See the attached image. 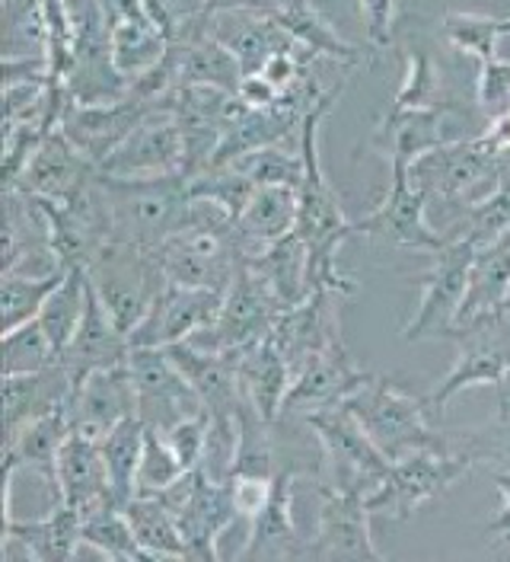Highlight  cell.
<instances>
[{
    "instance_id": "obj_26",
    "label": "cell",
    "mask_w": 510,
    "mask_h": 562,
    "mask_svg": "<svg viewBox=\"0 0 510 562\" xmlns=\"http://www.w3.org/2000/svg\"><path fill=\"white\" fill-rule=\"evenodd\" d=\"M301 214V199L297 189L291 186H256L252 199L237 217V237L246 259L259 256L287 234H294Z\"/></svg>"
},
{
    "instance_id": "obj_18",
    "label": "cell",
    "mask_w": 510,
    "mask_h": 562,
    "mask_svg": "<svg viewBox=\"0 0 510 562\" xmlns=\"http://www.w3.org/2000/svg\"><path fill=\"white\" fill-rule=\"evenodd\" d=\"M132 355V339L128 333L115 323V316L105 311L102 297L97 294L93 281H90V294H87V311L83 319L70 339V346L61 355V364L68 368L73 386L83 378H90L100 368H112V364H125Z\"/></svg>"
},
{
    "instance_id": "obj_19",
    "label": "cell",
    "mask_w": 510,
    "mask_h": 562,
    "mask_svg": "<svg viewBox=\"0 0 510 562\" xmlns=\"http://www.w3.org/2000/svg\"><path fill=\"white\" fill-rule=\"evenodd\" d=\"M100 173L93 160H87L61 128H55L42 147L33 154L30 167L23 170L16 189L35 195V199H52V202H70L77 192H83Z\"/></svg>"
},
{
    "instance_id": "obj_30",
    "label": "cell",
    "mask_w": 510,
    "mask_h": 562,
    "mask_svg": "<svg viewBox=\"0 0 510 562\" xmlns=\"http://www.w3.org/2000/svg\"><path fill=\"white\" fill-rule=\"evenodd\" d=\"M269 16L297 42V48H306V58H329L339 65H358L361 58L309 0H277Z\"/></svg>"
},
{
    "instance_id": "obj_28",
    "label": "cell",
    "mask_w": 510,
    "mask_h": 562,
    "mask_svg": "<svg viewBox=\"0 0 510 562\" xmlns=\"http://www.w3.org/2000/svg\"><path fill=\"white\" fill-rule=\"evenodd\" d=\"M446 112H450L446 103L431 109H389L376 132V140L389 144V164L411 167L421 154L441 147L446 140H456L446 135L443 125Z\"/></svg>"
},
{
    "instance_id": "obj_48",
    "label": "cell",
    "mask_w": 510,
    "mask_h": 562,
    "mask_svg": "<svg viewBox=\"0 0 510 562\" xmlns=\"http://www.w3.org/2000/svg\"><path fill=\"white\" fill-rule=\"evenodd\" d=\"M274 476H256V473H234L227 480L230 486V498H234V508H237V518L246 525V533H249V525L252 518L262 512V505L269 502L272 495Z\"/></svg>"
},
{
    "instance_id": "obj_23",
    "label": "cell",
    "mask_w": 510,
    "mask_h": 562,
    "mask_svg": "<svg viewBox=\"0 0 510 562\" xmlns=\"http://www.w3.org/2000/svg\"><path fill=\"white\" fill-rule=\"evenodd\" d=\"M55 490H58L61 502L80 508L83 518L102 505L115 502L112 490H109V473H105L100 438H90L77 428L70 431V438L55 460Z\"/></svg>"
},
{
    "instance_id": "obj_29",
    "label": "cell",
    "mask_w": 510,
    "mask_h": 562,
    "mask_svg": "<svg viewBox=\"0 0 510 562\" xmlns=\"http://www.w3.org/2000/svg\"><path fill=\"white\" fill-rule=\"evenodd\" d=\"M73 431L70 419V400L48 409L45 416H38L30 425H23L13 438H3V460H13L16 470H35L38 476L55 483V460L58 451L65 448V441Z\"/></svg>"
},
{
    "instance_id": "obj_41",
    "label": "cell",
    "mask_w": 510,
    "mask_h": 562,
    "mask_svg": "<svg viewBox=\"0 0 510 562\" xmlns=\"http://www.w3.org/2000/svg\"><path fill=\"white\" fill-rule=\"evenodd\" d=\"M230 167H237L239 173L249 176L256 186H291V189H301V182H304V154L297 150H284V147H259V150H252V154H246V157H239L237 164H230Z\"/></svg>"
},
{
    "instance_id": "obj_44",
    "label": "cell",
    "mask_w": 510,
    "mask_h": 562,
    "mask_svg": "<svg viewBox=\"0 0 510 562\" xmlns=\"http://www.w3.org/2000/svg\"><path fill=\"white\" fill-rule=\"evenodd\" d=\"M189 470L182 467L179 454L172 451L170 438L160 428L147 425V438H144V457H140V473H137V492L157 495V492L170 490L179 476H185Z\"/></svg>"
},
{
    "instance_id": "obj_33",
    "label": "cell",
    "mask_w": 510,
    "mask_h": 562,
    "mask_svg": "<svg viewBox=\"0 0 510 562\" xmlns=\"http://www.w3.org/2000/svg\"><path fill=\"white\" fill-rule=\"evenodd\" d=\"M125 515L135 527L137 543L144 547L147 560H189V547H185L179 518L163 498L137 492L125 505Z\"/></svg>"
},
{
    "instance_id": "obj_5",
    "label": "cell",
    "mask_w": 510,
    "mask_h": 562,
    "mask_svg": "<svg viewBox=\"0 0 510 562\" xmlns=\"http://www.w3.org/2000/svg\"><path fill=\"white\" fill-rule=\"evenodd\" d=\"M87 276L102 297L105 311L115 316V323L128 333L150 311L154 297L170 284L157 249L128 244V240H109L100 256L87 266Z\"/></svg>"
},
{
    "instance_id": "obj_11",
    "label": "cell",
    "mask_w": 510,
    "mask_h": 562,
    "mask_svg": "<svg viewBox=\"0 0 510 562\" xmlns=\"http://www.w3.org/2000/svg\"><path fill=\"white\" fill-rule=\"evenodd\" d=\"M137 393V416L144 425L167 431L175 422L204 413L199 390L172 364L167 349H132L128 355Z\"/></svg>"
},
{
    "instance_id": "obj_25",
    "label": "cell",
    "mask_w": 510,
    "mask_h": 562,
    "mask_svg": "<svg viewBox=\"0 0 510 562\" xmlns=\"http://www.w3.org/2000/svg\"><path fill=\"white\" fill-rule=\"evenodd\" d=\"M3 543H20L23 553L35 562H65L83 547V512L58 498V505L45 518L3 521L0 547Z\"/></svg>"
},
{
    "instance_id": "obj_46",
    "label": "cell",
    "mask_w": 510,
    "mask_h": 562,
    "mask_svg": "<svg viewBox=\"0 0 510 562\" xmlns=\"http://www.w3.org/2000/svg\"><path fill=\"white\" fill-rule=\"evenodd\" d=\"M478 83H476V103L481 115L495 119L510 109V61L505 58H488L478 61Z\"/></svg>"
},
{
    "instance_id": "obj_2",
    "label": "cell",
    "mask_w": 510,
    "mask_h": 562,
    "mask_svg": "<svg viewBox=\"0 0 510 562\" xmlns=\"http://www.w3.org/2000/svg\"><path fill=\"white\" fill-rule=\"evenodd\" d=\"M100 186L112 217V240L157 249L185 224L192 202L185 173L157 179H118L100 173Z\"/></svg>"
},
{
    "instance_id": "obj_21",
    "label": "cell",
    "mask_w": 510,
    "mask_h": 562,
    "mask_svg": "<svg viewBox=\"0 0 510 562\" xmlns=\"http://www.w3.org/2000/svg\"><path fill=\"white\" fill-rule=\"evenodd\" d=\"M332 291H313L306 301L281 311L274 319L272 339L287 355L291 368H304L306 361L329 346L341 342L339 311L332 304Z\"/></svg>"
},
{
    "instance_id": "obj_32",
    "label": "cell",
    "mask_w": 510,
    "mask_h": 562,
    "mask_svg": "<svg viewBox=\"0 0 510 562\" xmlns=\"http://www.w3.org/2000/svg\"><path fill=\"white\" fill-rule=\"evenodd\" d=\"M510 297V231L495 237L491 244L478 246L473 276H469V291L460 311V323H469L481 314L501 311Z\"/></svg>"
},
{
    "instance_id": "obj_1",
    "label": "cell",
    "mask_w": 510,
    "mask_h": 562,
    "mask_svg": "<svg viewBox=\"0 0 510 562\" xmlns=\"http://www.w3.org/2000/svg\"><path fill=\"white\" fill-rule=\"evenodd\" d=\"M341 97V87L326 90L322 100L306 112L301 125V154H304V182L297 189L301 214L294 234L306 244V276L309 291H332V294H354L358 284L339 272V252L354 234V221L341 209L339 195L332 189V179L322 170L319 157V125L332 112Z\"/></svg>"
},
{
    "instance_id": "obj_17",
    "label": "cell",
    "mask_w": 510,
    "mask_h": 562,
    "mask_svg": "<svg viewBox=\"0 0 510 562\" xmlns=\"http://www.w3.org/2000/svg\"><path fill=\"white\" fill-rule=\"evenodd\" d=\"M128 416H137V393L128 361L93 371L70 393L73 428L90 435V438L109 435L118 422L128 419Z\"/></svg>"
},
{
    "instance_id": "obj_24",
    "label": "cell",
    "mask_w": 510,
    "mask_h": 562,
    "mask_svg": "<svg viewBox=\"0 0 510 562\" xmlns=\"http://www.w3.org/2000/svg\"><path fill=\"white\" fill-rule=\"evenodd\" d=\"M227 355L234 358L242 396L265 419L277 422V416L284 413V400L291 393V384H294V368H291L287 355L277 349L272 336H265L259 342H249L242 349L227 351Z\"/></svg>"
},
{
    "instance_id": "obj_47",
    "label": "cell",
    "mask_w": 510,
    "mask_h": 562,
    "mask_svg": "<svg viewBox=\"0 0 510 562\" xmlns=\"http://www.w3.org/2000/svg\"><path fill=\"white\" fill-rule=\"evenodd\" d=\"M207 428H211V413H195L189 419L175 422L163 435L170 438L172 451L179 454L185 470H199L204 460V445H207Z\"/></svg>"
},
{
    "instance_id": "obj_12",
    "label": "cell",
    "mask_w": 510,
    "mask_h": 562,
    "mask_svg": "<svg viewBox=\"0 0 510 562\" xmlns=\"http://www.w3.org/2000/svg\"><path fill=\"white\" fill-rule=\"evenodd\" d=\"M185 147L182 128L170 105H157L100 164V173L118 179H157V176L182 173Z\"/></svg>"
},
{
    "instance_id": "obj_35",
    "label": "cell",
    "mask_w": 510,
    "mask_h": 562,
    "mask_svg": "<svg viewBox=\"0 0 510 562\" xmlns=\"http://www.w3.org/2000/svg\"><path fill=\"white\" fill-rule=\"evenodd\" d=\"M87 294H90V276L87 269H68L65 279L58 281V288L48 294L42 314H38V323L45 329V336L52 339V346L58 351V361L61 355L70 346L80 319H83V311H87Z\"/></svg>"
},
{
    "instance_id": "obj_38",
    "label": "cell",
    "mask_w": 510,
    "mask_h": 562,
    "mask_svg": "<svg viewBox=\"0 0 510 562\" xmlns=\"http://www.w3.org/2000/svg\"><path fill=\"white\" fill-rule=\"evenodd\" d=\"M65 279V272H52V276H3L0 279V314H3V333L16 329L30 319H38L48 294L58 288V281Z\"/></svg>"
},
{
    "instance_id": "obj_16",
    "label": "cell",
    "mask_w": 510,
    "mask_h": 562,
    "mask_svg": "<svg viewBox=\"0 0 510 562\" xmlns=\"http://www.w3.org/2000/svg\"><path fill=\"white\" fill-rule=\"evenodd\" d=\"M157 105L137 103L132 97L115 100V103H73L61 115V132L65 138L100 167L102 160L135 132L137 125L147 119V112H154Z\"/></svg>"
},
{
    "instance_id": "obj_52",
    "label": "cell",
    "mask_w": 510,
    "mask_h": 562,
    "mask_svg": "<svg viewBox=\"0 0 510 562\" xmlns=\"http://www.w3.org/2000/svg\"><path fill=\"white\" fill-rule=\"evenodd\" d=\"M501 30H505V35H510V16L508 20H501Z\"/></svg>"
},
{
    "instance_id": "obj_10",
    "label": "cell",
    "mask_w": 510,
    "mask_h": 562,
    "mask_svg": "<svg viewBox=\"0 0 510 562\" xmlns=\"http://www.w3.org/2000/svg\"><path fill=\"white\" fill-rule=\"evenodd\" d=\"M281 314V304L269 294V288L249 269V262L239 266V272L224 291V304L217 319L192 336L195 346L211 351H234L272 336L274 319Z\"/></svg>"
},
{
    "instance_id": "obj_36",
    "label": "cell",
    "mask_w": 510,
    "mask_h": 562,
    "mask_svg": "<svg viewBox=\"0 0 510 562\" xmlns=\"http://www.w3.org/2000/svg\"><path fill=\"white\" fill-rule=\"evenodd\" d=\"M83 547H87V550H97L105 560H147L144 547L137 543L135 527L128 521L125 508L115 505V502L102 505V508L90 512V515L83 518Z\"/></svg>"
},
{
    "instance_id": "obj_45",
    "label": "cell",
    "mask_w": 510,
    "mask_h": 562,
    "mask_svg": "<svg viewBox=\"0 0 510 562\" xmlns=\"http://www.w3.org/2000/svg\"><path fill=\"white\" fill-rule=\"evenodd\" d=\"M441 105V68L428 52H408L406 80L393 100V109H431Z\"/></svg>"
},
{
    "instance_id": "obj_15",
    "label": "cell",
    "mask_w": 510,
    "mask_h": 562,
    "mask_svg": "<svg viewBox=\"0 0 510 562\" xmlns=\"http://www.w3.org/2000/svg\"><path fill=\"white\" fill-rule=\"evenodd\" d=\"M389 170H393V179H389L386 199L371 214L354 221V234L383 237V240H393L396 246H408V249L438 252L446 244V237L438 227H431V221L424 214L428 202L415 189L408 167L406 164H389Z\"/></svg>"
},
{
    "instance_id": "obj_27",
    "label": "cell",
    "mask_w": 510,
    "mask_h": 562,
    "mask_svg": "<svg viewBox=\"0 0 510 562\" xmlns=\"http://www.w3.org/2000/svg\"><path fill=\"white\" fill-rule=\"evenodd\" d=\"M70 393L73 381L61 361L33 374H3V435L13 438L23 425L68 403Z\"/></svg>"
},
{
    "instance_id": "obj_34",
    "label": "cell",
    "mask_w": 510,
    "mask_h": 562,
    "mask_svg": "<svg viewBox=\"0 0 510 562\" xmlns=\"http://www.w3.org/2000/svg\"><path fill=\"white\" fill-rule=\"evenodd\" d=\"M144 438L147 425L140 416L122 419L109 435L100 438L105 473H109V490L112 498L125 508L137 495V473H140V457H144Z\"/></svg>"
},
{
    "instance_id": "obj_50",
    "label": "cell",
    "mask_w": 510,
    "mask_h": 562,
    "mask_svg": "<svg viewBox=\"0 0 510 562\" xmlns=\"http://www.w3.org/2000/svg\"><path fill=\"white\" fill-rule=\"evenodd\" d=\"M277 0H199V16L211 20L217 13H272Z\"/></svg>"
},
{
    "instance_id": "obj_22",
    "label": "cell",
    "mask_w": 510,
    "mask_h": 562,
    "mask_svg": "<svg viewBox=\"0 0 510 562\" xmlns=\"http://www.w3.org/2000/svg\"><path fill=\"white\" fill-rule=\"evenodd\" d=\"M242 560H304L306 543L294 525V473H274L272 495L262 512L252 518L246 543L239 550Z\"/></svg>"
},
{
    "instance_id": "obj_43",
    "label": "cell",
    "mask_w": 510,
    "mask_h": 562,
    "mask_svg": "<svg viewBox=\"0 0 510 562\" xmlns=\"http://www.w3.org/2000/svg\"><path fill=\"white\" fill-rule=\"evenodd\" d=\"M256 182L249 176H242L237 167H224V170H204V173L189 179V195L192 199H207L224 211H230V217L237 221L246 202L252 199Z\"/></svg>"
},
{
    "instance_id": "obj_6",
    "label": "cell",
    "mask_w": 510,
    "mask_h": 562,
    "mask_svg": "<svg viewBox=\"0 0 510 562\" xmlns=\"http://www.w3.org/2000/svg\"><path fill=\"white\" fill-rule=\"evenodd\" d=\"M304 422L313 428V435L322 448V470H326L322 483L326 486L371 495V490L393 467V460L383 454V448L371 438V431L344 403L313 409V413H306Z\"/></svg>"
},
{
    "instance_id": "obj_9",
    "label": "cell",
    "mask_w": 510,
    "mask_h": 562,
    "mask_svg": "<svg viewBox=\"0 0 510 562\" xmlns=\"http://www.w3.org/2000/svg\"><path fill=\"white\" fill-rule=\"evenodd\" d=\"M175 512L189 560H220V537L237 525V508L230 498V486L211 480L204 470H189L170 490L157 492Z\"/></svg>"
},
{
    "instance_id": "obj_8",
    "label": "cell",
    "mask_w": 510,
    "mask_h": 562,
    "mask_svg": "<svg viewBox=\"0 0 510 562\" xmlns=\"http://www.w3.org/2000/svg\"><path fill=\"white\" fill-rule=\"evenodd\" d=\"M476 252L478 244L473 237H450L434 252V266L415 279V284L421 288V301H418L415 316L403 329L406 342H421L431 336L450 339V333L460 319V311H463L466 291H469Z\"/></svg>"
},
{
    "instance_id": "obj_4",
    "label": "cell",
    "mask_w": 510,
    "mask_h": 562,
    "mask_svg": "<svg viewBox=\"0 0 510 562\" xmlns=\"http://www.w3.org/2000/svg\"><path fill=\"white\" fill-rule=\"evenodd\" d=\"M505 167V154L491 150L485 138H456L446 140L441 147L421 154L408 176L415 189L424 195L428 209L431 205H460L463 214L476 205L478 189L488 186L495 189L498 176Z\"/></svg>"
},
{
    "instance_id": "obj_7",
    "label": "cell",
    "mask_w": 510,
    "mask_h": 562,
    "mask_svg": "<svg viewBox=\"0 0 510 562\" xmlns=\"http://www.w3.org/2000/svg\"><path fill=\"white\" fill-rule=\"evenodd\" d=\"M344 406L361 419V425L371 431V438L383 448V454L389 460H399L411 451L450 441V435L431 428L428 403L408 396L406 390L389 378L371 374L348 396Z\"/></svg>"
},
{
    "instance_id": "obj_42",
    "label": "cell",
    "mask_w": 510,
    "mask_h": 562,
    "mask_svg": "<svg viewBox=\"0 0 510 562\" xmlns=\"http://www.w3.org/2000/svg\"><path fill=\"white\" fill-rule=\"evenodd\" d=\"M443 35L460 52L473 55L478 61H488L498 55V42L505 38V30H501V20L485 16V13H450L443 20Z\"/></svg>"
},
{
    "instance_id": "obj_53",
    "label": "cell",
    "mask_w": 510,
    "mask_h": 562,
    "mask_svg": "<svg viewBox=\"0 0 510 562\" xmlns=\"http://www.w3.org/2000/svg\"><path fill=\"white\" fill-rule=\"evenodd\" d=\"M498 537H501L505 543H510V530H505V533H498Z\"/></svg>"
},
{
    "instance_id": "obj_40",
    "label": "cell",
    "mask_w": 510,
    "mask_h": 562,
    "mask_svg": "<svg viewBox=\"0 0 510 562\" xmlns=\"http://www.w3.org/2000/svg\"><path fill=\"white\" fill-rule=\"evenodd\" d=\"M52 364H58V351L38 319L3 333V374H33Z\"/></svg>"
},
{
    "instance_id": "obj_49",
    "label": "cell",
    "mask_w": 510,
    "mask_h": 562,
    "mask_svg": "<svg viewBox=\"0 0 510 562\" xmlns=\"http://www.w3.org/2000/svg\"><path fill=\"white\" fill-rule=\"evenodd\" d=\"M364 30L374 48H389L393 45V23H396V0H358Z\"/></svg>"
},
{
    "instance_id": "obj_31",
    "label": "cell",
    "mask_w": 510,
    "mask_h": 562,
    "mask_svg": "<svg viewBox=\"0 0 510 562\" xmlns=\"http://www.w3.org/2000/svg\"><path fill=\"white\" fill-rule=\"evenodd\" d=\"M246 262L259 276V281L269 288L274 301L281 304V311L301 304L313 294L309 276H306V244L297 234H287L284 240H277Z\"/></svg>"
},
{
    "instance_id": "obj_13",
    "label": "cell",
    "mask_w": 510,
    "mask_h": 562,
    "mask_svg": "<svg viewBox=\"0 0 510 562\" xmlns=\"http://www.w3.org/2000/svg\"><path fill=\"white\" fill-rule=\"evenodd\" d=\"M224 294L211 288H185L170 281L132 329V349H170L207 329L220 314Z\"/></svg>"
},
{
    "instance_id": "obj_37",
    "label": "cell",
    "mask_w": 510,
    "mask_h": 562,
    "mask_svg": "<svg viewBox=\"0 0 510 562\" xmlns=\"http://www.w3.org/2000/svg\"><path fill=\"white\" fill-rule=\"evenodd\" d=\"M220 38H224V45L237 55L239 68H242V77L259 74V70L265 68V61H269L272 55H277V52H284V48H297V42L284 33L269 13H256V16H252V23L239 26V30H234V33L220 35Z\"/></svg>"
},
{
    "instance_id": "obj_51",
    "label": "cell",
    "mask_w": 510,
    "mask_h": 562,
    "mask_svg": "<svg viewBox=\"0 0 510 562\" xmlns=\"http://www.w3.org/2000/svg\"><path fill=\"white\" fill-rule=\"evenodd\" d=\"M495 483H498V490H501V495H505V505H501V512L495 515V521L488 525V533H505V530H510V467H505V470H498L495 473Z\"/></svg>"
},
{
    "instance_id": "obj_14",
    "label": "cell",
    "mask_w": 510,
    "mask_h": 562,
    "mask_svg": "<svg viewBox=\"0 0 510 562\" xmlns=\"http://www.w3.org/2000/svg\"><path fill=\"white\" fill-rule=\"evenodd\" d=\"M319 525L313 543H306V560H383L371 533V505L361 492H341L319 486Z\"/></svg>"
},
{
    "instance_id": "obj_54",
    "label": "cell",
    "mask_w": 510,
    "mask_h": 562,
    "mask_svg": "<svg viewBox=\"0 0 510 562\" xmlns=\"http://www.w3.org/2000/svg\"><path fill=\"white\" fill-rule=\"evenodd\" d=\"M501 311H508V314H510V297H508V301H505V307H501Z\"/></svg>"
},
{
    "instance_id": "obj_20",
    "label": "cell",
    "mask_w": 510,
    "mask_h": 562,
    "mask_svg": "<svg viewBox=\"0 0 510 562\" xmlns=\"http://www.w3.org/2000/svg\"><path fill=\"white\" fill-rule=\"evenodd\" d=\"M367 378L371 374L364 368H358V361L344 349V342H336L326 351L313 355L304 368L294 371V384L284 400V413L301 409V406L306 413H313V409L348 403V396Z\"/></svg>"
},
{
    "instance_id": "obj_39",
    "label": "cell",
    "mask_w": 510,
    "mask_h": 562,
    "mask_svg": "<svg viewBox=\"0 0 510 562\" xmlns=\"http://www.w3.org/2000/svg\"><path fill=\"white\" fill-rule=\"evenodd\" d=\"M505 231H510V154H505V167L495 189H488L476 205L463 214L460 231L450 237H473L478 246H485L495 237H501Z\"/></svg>"
},
{
    "instance_id": "obj_3",
    "label": "cell",
    "mask_w": 510,
    "mask_h": 562,
    "mask_svg": "<svg viewBox=\"0 0 510 562\" xmlns=\"http://www.w3.org/2000/svg\"><path fill=\"white\" fill-rule=\"evenodd\" d=\"M476 460L478 457L466 448L463 435L460 438L450 435L446 445L421 448V451L393 460L386 476L367 495V505L374 515L406 521L424 502L438 498L453 483H460L473 470Z\"/></svg>"
}]
</instances>
